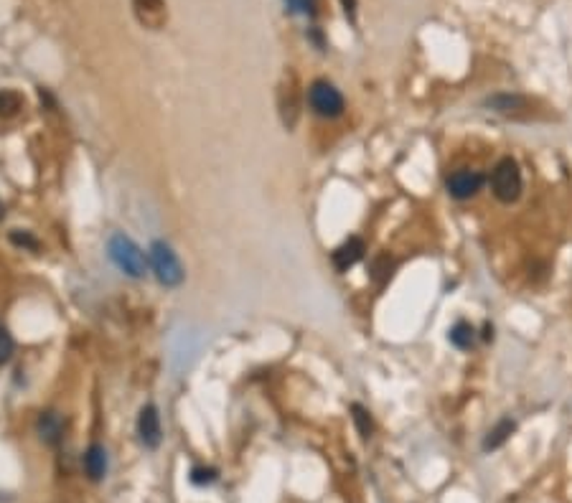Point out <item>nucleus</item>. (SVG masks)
<instances>
[{
    "label": "nucleus",
    "mask_w": 572,
    "mask_h": 503,
    "mask_svg": "<svg viewBox=\"0 0 572 503\" xmlns=\"http://www.w3.org/2000/svg\"><path fill=\"white\" fill-rule=\"evenodd\" d=\"M0 219H3V203H0Z\"/></svg>",
    "instance_id": "21"
},
{
    "label": "nucleus",
    "mask_w": 572,
    "mask_h": 503,
    "mask_svg": "<svg viewBox=\"0 0 572 503\" xmlns=\"http://www.w3.org/2000/svg\"><path fill=\"white\" fill-rule=\"evenodd\" d=\"M448 338H450V343L456 348H461V351H468V348L473 346V325L471 323H466V320H458L453 328H450V333H448Z\"/></svg>",
    "instance_id": "13"
},
{
    "label": "nucleus",
    "mask_w": 572,
    "mask_h": 503,
    "mask_svg": "<svg viewBox=\"0 0 572 503\" xmlns=\"http://www.w3.org/2000/svg\"><path fill=\"white\" fill-rule=\"evenodd\" d=\"M216 478H219V470H216V468H204V465H196V468L191 470V483H193V486H211Z\"/></svg>",
    "instance_id": "17"
},
{
    "label": "nucleus",
    "mask_w": 572,
    "mask_h": 503,
    "mask_svg": "<svg viewBox=\"0 0 572 503\" xmlns=\"http://www.w3.org/2000/svg\"><path fill=\"white\" fill-rule=\"evenodd\" d=\"M344 3V11H346V16H351L354 18V13H357V0H341Z\"/></svg>",
    "instance_id": "20"
},
{
    "label": "nucleus",
    "mask_w": 572,
    "mask_h": 503,
    "mask_svg": "<svg viewBox=\"0 0 572 503\" xmlns=\"http://www.w3.org/2000/svg\"><path fill=\"white\" fill-rule=\"evenodd\" d=\"M514 430H516L514 420H509V417L506 420H501V422H499L494 430H489V435L484 437V450L491 452V450H496V447H501L504 442L514 435Z\"/></svg>",
    "instance_id": "11"
},
{
    "label": "nucleus",
    "mask_w": 572,
    "mask_h": 503,
    "mask_svg": "<svg viewBox=\"0 0 572 503\" xmlns=\"http://www.w3.org/2000/svg\"><path fill=\"white\" fill-rule=\"evenodd\" d=\"M491 110L499 112L504 117H521L524 112H529V99L519 97V94H494V97L486 99Z\"/></svg>",
    "instance_id": "8"
},
{
    "label": "nucleus",
    "mask_w": 572,
    "mask_h": 503,
    "mask_svg": "<svg viewBox=\"0 0 572 503\" xmlns=\"http://www.w3.org/2000/svg\"><path fill=\"white\" fill-rule=\"evenodd\" d=\"M138 437L148 450H155L163 440V430H160V415H158L155 405H145L138 415Z\"/></svg>",
    "instance_id": "6"
},
{
    "label": "nucleus",
    "mask_w": 572,
    "mask_h": 503,
    "mask_svg": "<svg viewBox=\"0 0 572 503\" xmlns=\"http://www.w3.org/2000/svg\"><path fill=\"white\" fill-rule=\"evenodd\" d=\"M84 473L92 483H100L102 478L107 475V450L100 445V442H94V445L87 447L84 452Z\"/></svg>",
    "instance_id": "10"
},
{
    "label": "nucleus",
    "mask_w": 572,
    "mask_h": 503,
    "mask_svg": "<svg viewBox=\"0 0 572 503\" xmlns=\"http://www.w3.org/2000/svg\"><path fill=\"white\" fill-rule=\"evenodd\" d=\"M524 181H521L519 163L514 158H501L491 171V191L501 203H514L521 196Z\"/></svg>",
    "instance_id": "3"
},
{
    "label": "nucleus",
    "mask_w": 572,
    "mask_h": 503,
    "mask_svg": "<svg viewBox=\"0 0 572 503\" xmlns=\"http://www.w3.org/2000/svg\"><path fill=\"white\" fill-rule=\"evenodd\" d=\"M135 8L160 16V13H163V0H135Z\"/></svg>",
    "instance_id": "19"
},
{
    "label": "nucleus",
    "mask_w": 572,
    "mask_h": 503,
    "mask_svg": "<svg viewBox=\"0 0 572 503\" xmlns=\"http://www.w3.org/2000/svg\"><path fill=\"white\" fill-rule=\"evenodd\" d=\"M148 265H150L153 275L163 288H178L186 280V272H183V265L178 260V255L173 252L168 242L158 239V242L150 244V252H148Z\"/></svg>",
    "instance_id": "2"
},
{
    "label": "nucleus",
    "mask_w": 572,
    "mask_h": 503,
    "mask_svg": "<svg viewBox=\"0 0 572 503\" xmlns=\"http://www.w3.org/2000/svg\"><path fill=\"white\" fill-rule=\"evenodd\" d=\"M13 353H16V341L6 325H0V366H6L13 359Z\"/></svg>",
    "instance_id": "16"
},
{
    "label": "nucleus",
    "mask_w": 572,
    "mask_h": 503,
    "mask_svg": "<svg viewBox=\"0 0 572 503\" xmlns=\"http://www.w3.org/2000/svg\"><path fill=\"white\" fill-rule=\"evenodd\" d=\"M392 270H394V260H392L387 252H382V255L374 257L372 265H369V278H372V283L377 285V288H382V285L392 278Z\"/></svg>",
    "instance_id": "12"
},
{
    "label": "nucleus",
    "mask_w": 572,
    "mask_h": 503,
    "mask_svg": "<svg viewBox=\"0 0 572 503\" xmlns=\"http://www.w3.org/2000/svg\"><path fill=\"white\" fill-rule=\"evenodd\" d=\"M36 430H39V437L51 447L64 440V420L56 412H41L39 422H36Z\"/></svg>",
    "instance_id": "9"
},
{
    "label": "nucleus",
    "mask_w": 572,
    "mask_h": 503,
    "mask_svg": "<svg viewBox=\"0 0 572 503\" xmlns=\"http://www.w3.org/2000/svg\"><path fill=\"white\" fill-rule=\"evenodd\" d=\"M364 252H367V244H364V239L362 237H349L344 244H341V247L333 249V255H331L333 267H336L339 272L351 270V267L357 265V262L364 257Z\"/></svg>",
    "instance_id": "7"
},
{
    "label": "nucleus",
    "mask_w": 572,
    "mask_h": 503,
    "mask_svg": "<svg viewBox=\"0 0 572 503\" xmlns=\"http://www.w3.org/2000/svg\"><path fill=\"white\" fill-rule=\"evenodd\" d=\"M308 102H310V107H313L315 115L328 117V120L339 117L341 112H344V107H346L344 94L333 87L331 81H323V79H318V81H313V84H310Z\"/></svg>",
    "instance_id": "4"
},
{
    "label": "nucleus",
    "mask_w": 572,
    "mask_h": 503,
    "mask_svg": "<svg viewBox=\"0 0 572 503\" xmlns=\"http://www.w3.org/2000/svg\"><path fill=\"white\" fill-rule=\"evenodd\" d=\"M11 242L16 244V247H21V249H31V252H36V249L41 247V244H39V239H36L31 232H24V229H13Z\"/></svg>",
    "instance_id": "18"
},
{
    "label": "nucleus",
    "mask_w": 572,
    "mask_h": 503,
    "mask_svg": "<svg viewBox=\"0 0 572 503\" xmlns=\"http://www.w3.org/2000/svg\"><path fill=\"white\" fill-rule=\"evenodd\" d=\"M351 415H354V422H357L359 435H362L364 440H367V437H372V432H374V425H372V417H369V412L364 410L362 405H351Z\"/></svg>",
    "instance_id": "15"
},
{
    "label": "nucleus",
    "mask_w": 572,
    "mask_h": 503,
    "mask_svg": "<svg viewBox=\"0 0 572 503\" xmlns=\"http://www.w3.org/2000/svg\"><path fill=\"white\" fill-rule=\"evenodd\" d=\"M484 183H486L484 176H481L479 171H471V168H458V171H453V173L445 178V188H448L450 196L458 198V201L473 198L484 188Z\"/></svg>",
    "instance_id": "5"
},
{
    "label": "nucleus",
    "mask_w": 572,
    "mask_h": 503,
    "mask_svg": "<svg viewBox=\"0 0 572 503\" xmlns=\"http://www.w3.org/2000/svg\"><path fill=\"white\" fill-rule=\"evenodd\" d=\"M107 255H110L112 265H115L117 270L133 280L145 278L148 267H150L148 265V257L143 255V249L138 247L133 239L125 237V234H120V232L112 234L110 242H107Z\"/></svg>",
    "instance_id": "1"
},
{
    "label": "nucleus",
    "mask_w": 572,
    "mask_h": 503,
    "mask_svg": "<svg viewBox=\"0 0 572 503\" xmlns=\"http://www.w3.org/2000/svg\"><path fill=\"white\" fill-rule=\"evenodd\" d=\"M24 107V97L13 89H3L0 92V117H13L18 115V110Z\"/></svg>",
    "instance_id": "14"
}]
</instances>
